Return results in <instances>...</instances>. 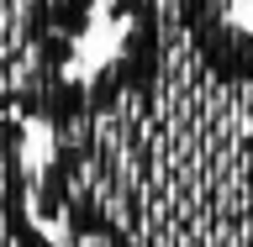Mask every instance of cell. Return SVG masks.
<instances>
[{
    "label": "cell",
    "instance_id": "cell-1",
    "mask_svg": "<svg viewBox=\"0 0 253 247\" xmlns=\"http://www.w3.org/2000/svg\"><path fill=\"white\" fill-rule=\"evenodd\" d=\"M47 137L32 211L74 247H253V84L164 16L122 32Z\"/></svg>",
    "mask_w": 253,
    "mask_h": 247
},
{
    "label": "cell",
    "instance_id": "cell-2",
    "mask_svg": "<svg viewBox=\"0 0 253 247\" xmlns=\"http://www.w3.org/2000/svg\"><path fill=\"white\" fill-rule=\"evenodd\" d=\"M27 121L0 116V247H58L32 211L37 174L27 163Z\"/></svg>",
    "mask_w": 253,
    "mask_h": 247
}]
</instances>
